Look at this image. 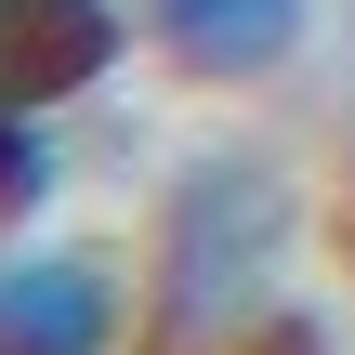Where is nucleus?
<instances>
[{"mask_svg": "<svg viewBox=\"0 0 355 355\" xmlns=\"http://www.w3.org/2000/svg\"><path fill=\"white\" fill-rule=\"evenodd\" d=\"M237 355H343V316L290 290V303H277V316H263V329H250V343H237Z\"/></svg>", "mask_w": 355, "mask_h": 355, "instance_id": "6", "label": "nucleus"}, {"mask_svg": "<svg viewBox=\"0 0 355 355\" xmlns=\"http://www.w3.org/2000/svg\"><path fill=\"white\" fill-rule=\"evenodd\" d=\"M290 250H303V171L237 132L184 145L158 171V224H145V343L237 355L290 303Z\"/></svg>", "mask_w": 355, "mask_h": 355, "instance_id": "1", "label": "nucleus"}, {"mask_svg": "<svg viewBox=\"0 0 355 355\" xmlns=\"http://www.w3.org/2000/svg\"><path fill=\"white\" fill-rule=\"evenodd\" d=\"M145 329V277L79 237H0V355H119Z\"/></svg>", "mask_w": 355, "mask_h": 355, "instance_id": "2", "label": "nucleus"}, {"mask_svg": "<svg viewBox=\"0 0 355 355\" xmlns=\"http://www.w3.org/2000/svg\"><path fill=\"white\" fill-rule=\"evenodd\" d=\"M329 40V0H145V53L184 92H263Z\"/></svg>", "mask_w": 355, "mask_h": 355, "instance_id": "3", "label": "nucleus"}, {"mask_svg": "<svg viewBox=\"0 0 355 355\" xmlns=\"http://www.w3.org/2000/svg\"><path fill=\"white\" fill-rule=\"evenodd\" d=\"M329 132L355 158V0H329Z\"/></svg>", "mask_w": 355, "mask_h": 355, "instance_id": "7", "label": "nucleus"}, {"mask_svg": "<svg viewBox=\"0 0 355 355\" xmlns=\"http://www.w3.org/2000/svg\"><path fill=\"white\" fill-rule=\"evenodd\" d=\"M66 184H79V145H66V119L0 92V237H13V224H40Z\"/></svg>", "mask_w": 355, "mask_h": 355, "instance_id": "5", "label": "nucleus"}, {"mask_svg": "<svg viewBox=\"0 0 355 355\" xmlns=\"http://www.w3.org/2000/svg\"><path fill=\"white\" fill-rule=\"evenodd\" d=\"M145 40V0H0V92L79 119Z\"/></svg>", "mask_w": 355, "mask_h": 355, "instance_id": "4", "label": "nucleus"}]
</instances>
